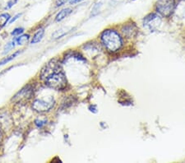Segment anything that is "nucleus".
<instances>
[{
    "mask_svg": "<svg viewBox=\"0 0 185 163\" xmlns=\"http://www.w3.org/2000/svg\"><path fill=\"white\" fill-rule=\"evenodd\" d=\"M41 78L46 86L52 89L61 91L66 88L67 82L59 60L51 59L48 62L41 72Z\"/></svg>",
    "mask_w": 185,
    "mask_h": 163,
    "instance_id": "1",
    "label": "nucleus"
},
{
    "mask_svg": "<svg viewBox=\"0 0 185 163\" xmlns=\"http://www.w3.org/2000/svg\"><path fill=\"white\" fill-rule=\"evenodd\" d=\"M101 41L105 48L111 52H115L122 47L123 41L121 36L114 30H105L101 34Z\"/></svg>",
    "mask_w": 185,
    "mask_h": 163,
    "instance_id": "2",
    "label": "nucleus"
},
{
    "mask_svg": "<svg viewBox=\"0 0 185 163\" xmlns=\"http://www.w3.org/2000/svg\"><path fill=\"white\" fill-rule=\"evenodd\" d=\"M174 8H175L174 0H158L156 2V11L159 14L163 17H170L174 11Z\"/></svg>",
    "mask_w": 185,
    "mask_h": 163,
    "instance_id": "3",
    "label": "nucleus"
},
{
    "mask_svg": "<svg viewBox=\"0 0 185 163\" xmlns=\"http://www.w3.org/2000/svg\"><path fill=\"white\" fill-rule=\"evenodd\" d=\"M55 104V101L53 97H48L47 99H36L32 103V108L39 113H45L50 110Z\"/></svg>",
    "mask_w": 185,
    "mask_h": 163,
    "instance_id": "4",
    "label": "nucleus"
},
{
    "mask_svg": "<svg viewBox=\"0 0 185 163\" xmlns=\"http://www.w3.org/2000/svg\"><path fill=\"white\" fill-rule=\"evenodd\" d=\"M34 89L31 85H27L21 89L13 97L12 101L16 103H26L33 96Z\"/></svg>",
    "mask_w": 185,
    "mask_h": 163,
    "instance_id": "5",
    "label": "nucleus"
},
{
    "mask_svg": "<svg viewBox=\"0 0 185 163\" xmlns=\"http://www.w3.org/2000/svg\"><path fill=\"white\" fill-rule=\"evenodd\" d=\"M161 22V17L159 15L156 14V13H152L145 17L143 23H144V26H147L151 30H154L158 27Z\"/></svg>",
    "mask_w": 185,
    "mask_h": 163,
    "instance_id": "6",
    "label": "nucleus"
},
{
    "mask_svg": "<svg viewBox=\"0 0 185 163\" xmlns=\"http://www.w3.org/2000/svg\"><path fill=\"white\" fill-rule=\"evenodd\" d=\"M122 32H123V36H127V38H131L137 34V28L134 24L124 25L122 28Z\"/></svg>",
    "mask_w": 185,
    "mask_h": 163,
    "instance_id": "7",
    "label": "nucleus"
},
{
    "mask_svg": "<svg viewBox=\"0 0 185 163\" xmlns=\"http://www.w3.org/2000/svg\"><path fill=\"white\" fill-rule=\"evenodd\" d=\"M71 29L72 28H69V27H62V28L58 29V30H57V31L52 35V37H53L54 39L61 38V37H62L63 36H65L66 34L68 33V32L71 31Z\"/></svg>",
    "mask_w": 185,
    "mask_h": 163,
    "instance_id": "8",
    "label": "nucleus"
},
{
    "mask_svg": "<svg viewBox=\"0 0 185 163\" xmlns=\"http://www.w3.org/2000/svg\"><path fill=\"white\" fill-rule=\"evenodd\" d=\"M71 12H72V9L71 8H64V9L61 10L60 12H58L57 16H56L55 22H61L62 20L64 19L65 17H67Z\"/></svg>",
    "mask_w": 185,
    "mask_h": 163,
    "instance_id": "9",
    "label": "nucleus"
},
{
    "mask_svg": "<svg viewBox=\"0 0 185 163\" xmlns=\"http://www.w3.org/2000/svg\"><path fill=\"white\" fill-rule=\"evenodd\" d=\"M44 34H45V30H44L43 28L38 30V31L36 32V34L34 35L33 38H32V40H31V43L32 44V45H34V44H36L38 43V42H40V41L42 40V38H43Z\"/></svg>",
    "mask_w": 185,
    "mask_h": 163,
    "instance_id": "10",
    "label": "nucleus"
},
{
    "mask_svg": "<svg viewBox=\"0 0 185 163\" xmlns=\"http://www.w3.org/2000/svg\"><path fill=\"white\" fill-rule=\"evenodd\" d=\"M30 39V36L28 34H25V35H22V36H19V37H17L16 39V42H17V45H19V46H23L25 44H27L28 42Z\"/></svg>",
    "mask_w": 185,
    "mask_h": 163,
    "instance_id": "11",
    "label": "nucleus"
},
{
    "mask_svg": "<svg viewBox=\"0 0 185 163\" xmlns=\"http://www.w3.org/2000/svg\"><path fill=\"white\" fill-rule=\"evenodd\" d=\"M21 52H22L21 51H16L15 53H13L12 55H10V56H8V57L3 59L2 61H0V66H2V65H4L5 64H7V63L10 62V61H12V59H14L15 58L17 57V55L21 54Z\"/></svg>",
    "mask_w": 185,
    "mask_h": 163,
    "instance_id": "12",
    "label": "nucleus"
},
{
    "mask_svg": "<svg viewBox=\"0 0 185 163\" xmlns=\"http://www.w3.org/2000/svg\"><path fill=\"white\" fill-rule=\"evenodd\" d=\"M10 15L8 13H2L0 15V27H4L10 20Z\"/></svg>",
    "mask_w": 185,
    "mask_h": 163,
    "instance_id": "13",
    "label": "nucleus"
},
{
    "mask_svg": "<svg viewBox=\"0 0 185 163\" xmlns=\"http://www.w3.org/2000/svg\"><path fill=\"white\" fill-rule=\"evenodd\" d=\"M15 46V41H12L9 43H7L6 46H4V49H3V54H6L7 52L10 51L12 48H14Z\"/></svg>",
    "mask_w": 185,
    "mask_h": 163,
    "instance_id": "14",
    "label": "nucleus"
},
{
    "mask_svg": "<svg viewBox=\"0 0 185 163\" xmlns=\"http://www.w3.org/2000/svg\"><path fill=\"white\" fill-rule=\"evenodd\" d=\"M23 31H24V29L22 28V27H17V28H15L11 32V35H12V36H19L20 34L23 33Z\"/></svg>",
    "mask_w": 185,
    "mask_h": 163,
    "instance_id": "15",
    "label": "nucleus"
},
{
    "mask_svg": "<svg viewBox=\"0 0 185 163\" xmlns=\"http://www.w3.org/2000/svg\"><path fill=\"white\" fill-rule=\"evenodd\" d=\"M46 122H47V120H36V121H35V124H36V125L37 126L38 128H41L43 125H45L46 124Z\"/></svg>",
    "mask_w": 185,
    "mask_h": 163,
    "instance_id": "16",
    "label": "nucleus"
},
{
    "mask_svg": "<svg viewBox=\"0 0 185 163\" xmlns=\"http://www.w3.org/2000/svg\"><path fill=\"white\" fill-rule=\"evenodd\" d=\"M69 0H56V6L57 7H59V6H62V5L65 4L66 2H67Z\"/></svg>",
    "mask_w": 185,
    "mask_h": 163,
    "instance_id": "17",
    "label": "nucleus"
},
{
    "mask_svg": "<svg viewBox=\"0 0 185 163\" xmlns=\"http://www.w3.org/2000/svg\"><path fill=\"white\" fill-rule=\"evenodd\" d=\"M17 2V0H11V1H9V2H7V6L5 7V9H8V8H10V7H12V6H13V5H14Z\"/></svg>",
    "mask_w": 185,
    "mask_h": 163,
    "instance_id": "18",
    "label": "nucleus"
},
{
    "mask_svg": "<svg viewBox=\"0 0 185 163\" xmlns=\"http://www.w3.org/2000/svg\"><path fill=\"white\" fill-rule=\"evenodd\" d=\"M20 17H21V13H19V14H17L16 16H14V17H13V18H12V19L10 20L9 24H12V22H14L15 21H16L17 19H18Z\"/></svg>",
    "mask_w": 185,
    "mask_h": 163,
    "instance_id": "19",
    "label": "nucleus"
},
{
    "mask_svg": "<svg viewBox=\"0 0 185 163\" xmlns=\"http://www.w3.org/2000/svg\"><path fill=\"white\" fill-rule=\"evenodd\" d=\"M82 1H83V0H71V1H70V3H71V4H75V3L82 2Z\"/></svg>",
    "mask_w": 185,
    "mask_h": 163,
    "instance_id": "20",
    "label": "nucleus"
},
{
    "mask_svg": "<svg viewBox=\"0 0 185 163\" xmlns=\"http://www.w3.org/2000/svg\"><path fill=\"white\" fill-rule=\"evenodd\" d=\"M2 130H0V146H1V143H2Z\"/></svg>",
    "mask_w": 185,
    "mask_h": 163,
    "instance_id": "21",
    "label": "nucleus"
}]
</instances>
